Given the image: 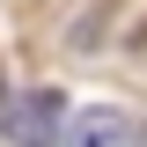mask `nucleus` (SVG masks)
<instances>
[{
    "label": "nucleus",
    "mask_w": 147,
    "mask_h": 147,
    "mask_svg": "<svg viewBox=\"0 0 147 147\" xmlns=\"http://www.w3.org/2000/svg\"><path fill=\"white\" fill-rule=\"evenodd\" d=\"M59 147H147V132H140V118L118 110V103H81L66 118V140Z\"/></svg>",
    "instance_id": "obj_1"
},
{
    "label": "nucleus",
    "mask_w": 147,
    "mask_h": 147,
    "mask_svg": "<svg viewBox=\"0 0 147 147\" xmlns=\"http://www.w3.org/2000/svg\"><path fill=\"white\" fill-rule=\"evenodd\" d=\"M7 140H15V147H59V140H66V96H52V88L15 96V110H7Z\"/></svg>",
    "instance_id": "obj_2"
}]
</instances>
